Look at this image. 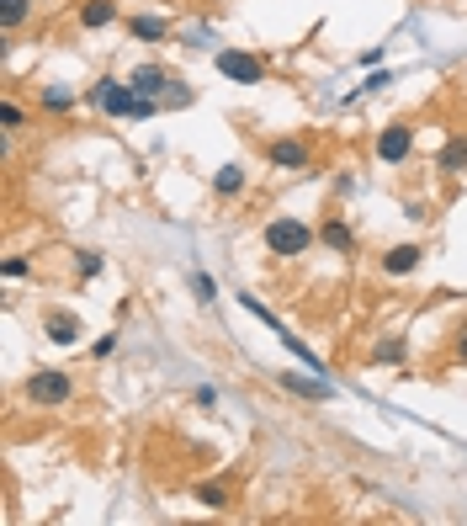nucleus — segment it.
<instances>
[{
    "instance_id": "2eb2a0df",
    "label": "nucleus",
    "mask_w": 467,
    "mask_h": 526,
    "mask_svg": "<svg viewBox=\"0 0 467 526\" xmlns=\"http://www.w3.org/2000/svg\"><path fill=\"white\" fill-rule=\"evenodd\" d=\"M436 165L446 175H463L467 171V133H452L446 144H441V155H436Z\"/></svg>"
},
{
    "instance_id": "ddd939ff",
    "label": "nucleus",
    "mask_w": 467,
    "mask_h": 526,
    "mask_svg": "<svg viewBox=\"0 0 467 526\" xmlns=\"http://www.w3.org/2000/svg\"><path fill=\"white\" fill-rule=\"evenodd\" d=\"M75 102H80V96H75V91H69V85H43V91H38V107H43V112L48 117H64V112H75Z\"/></svg>"
},
{
    "instance_id": "9d476101",
    "label": "nucleus",
    "mask_w": 467,
    "mask_h": 526,
    "mask_svg": "<svg viewBox=\"0 0 467 526\" xmlns=\"http://www.w3.org/2000/svg\"><path fill=\"white\" fill-rule=\"evenodd\" d=\"M319 245L335 250V255H350V250H356V234H350V224L340 218V213H330V218L319 224Z\"/></svg>"
},
{
    "instance_id": "423d86ee",
    "label": "nucleus",
    "mask_w": 467,
    "mask_h": 526,
    "mask_svg": "<svg viewBox=\"0 0 467 526\" xmlns=\"http://www.w3.org/2000/svg\"><path fill=\"white\" fill-rule=\"evenodd\" d=\"M277 383H282L287 394H297V399H308V405H330V399H335V383H324L313 367H308V372H292V367H287Z\"/></svg>"
},
{
    "instance_id": "dca6fc26",
    "label": "nucleus",
    "mask_w": 467,
    "mask_h": 526,
    "mask_svg": "<svg viewBox=\"0 0 467 526\" xmlns=\"http://www.w3.org/2000/svg\"><path fill=\"white\" fill-rule=\"evenodd\" d=\"M244 181H250L244 165H224V171L213 175V192H218V197H239V192H244Z\"/></svg>"
},
{
    "instance_id": "9b49d317",
    "label": "nucleus",
    "mask_w": 467,
    "mask_h": 526,
    "mask_svg": "<svg viewBox=\"0 0 467 526\" xmlns=\"http://www.w3.org/2000/svg\"><path fill=\"white\" fill-rule=\"evenodd\" d=\"M419 261H425L419 245H393V250L383 255V272H388V277H409V272H419Z\"/></svg>"
},
{
    "instance_id": "f3484780",
    "label": "nucleus",
    "mask_w": 467,
    "mask_h": 526,
    "mask_svg": "<svg viewBox=\"0 0 467 526\" xmlns=\"http://www.w3.org/2000/svg\"><path fill=\"white\" fill-rule=\"evenodd\" d=\"M27 16H32V0H0V32H5V38H11Z\"/></svg>"
},
{
    "instance_id": "b1692460",
    "label": "nucleus",
    "mask_w": 467,
    "mask_h": 526,
    "mask_svg": "<svg viewBox=\"0 0 467 526\" xmlns=\"http://www.w3.org/2000/svg\"><path fill=\"white\" fill-rule=\"evenodd\" d=\"M101 266H107V261H101L96 250H80V255H75V272H80L85 282H91V277H101Z\"/></svg>"
},
{
    "instance_id": "a211bd4d",
    "label": "nucleus",
    "mask_w": 467,
    "mask_h": 526,
    "mask_svg": "<svg viewBox=\"0 0 467 526\" xmlns=\"http://www.w3.org/2000/svg\"><path fill=\"white\" fill-rule=\"evenodd\" d=\"M181 43L186 49H213L218 43V27L213 22H191V27H181Z\"/></svg>"
},
{
    "instance_id": "f8f14e48",
    "label": "nucleus",
    "mask_w": 467,
    "mask_h": 526,
    "mask_svg": "<svg viewBox=\"0 0 467 526\" xmlns=\"http://www.w3.org/2000/svg\"><path fill=\"white\" fill-rule=\"evenodd\" d=\"M128 32H133L138 43H165V38H175V27L165 16H128Z\"/></svg>"
},
{
    "instance_id": "6e6552de",
    "label": "nucleus",
    "mask_w": 467,
    "mask_h": 526,
    "mask_svg": "<svg viewBox=\"0 0 467 526\" xmlns=\"http://www.w3.org/2000/svg\"><path fill=\"white\" fill-rule=\"evenodd\" d=\"M266 165H277V171H308L313 165V149L303 138H271L266 144Z\"/></svg>"
},
{
    "instance_id": "aec40b11",
    "label": "nucleus",
    "mask_w": 467,
    "mask_h": 526,
    "mask_svg": "<svg viewBox=\"0 0 467 526\" xmlns=\"http://www.w3.org/2000/svg\"><path fill=\"white\" fill-rule=\"evenodd\" d=\"M277 341H282V346L292 351V361H303V367H313V372H324V361H319V356H313V351L303 346V341H297V335H292V330H277Z\"/></svg>"
},
{
    "instance_id": "1a4fd4ad",
    "label": "nucleus",
    "mask_w": 467,
    "mask_h": 526,
    "mask_svg": "<svg viewBox=\"0 0 467 526\" xmlns=\"http://www.w3.org/2000/svg\"><path fill=\"white\" fill-rule=\"evenodd\" d=\"M43 335L54 341V346H80V314H69V308H48L43 314Z\"/></svg>"
},
{
    "instance_id": "bb28decb",
    "label": "nucleus",
    "mask_w": 467,
    "mask_h": 526,
    "mask_svg": "<svg viewBox=\"0 0 467 526\" xmlns=\"http://www.w3.org/2000/svg\"><path fill=\"white\" fill-rule=\"evenodd\" d=\"M383 85H393V69H383V64H377V69L361 80V91H383Z\"/></svg>"
},
{
    "instance_id": "f03ea898",
    "label": "nucleus",
    "mask_w": 467,
    "mask_h": 526,
    "mask_svg": "<svg viewBox=\"0 0 467 526\" xmlns=\"http://www.w3.org/2000/svg\"><path fill=\"white\" fill-rule=\"evenodd\" d=\"M128 85H133L138 96H149V102L171 107V112L191 107V85H186V80H181L175 69H165V64H138V69L128 75Z\"/></svg>"
},
{
    "instance_id": "7ed1b4c3",
    "label": "nucleus",
    "mask_w": 467,
    "mask_h": 526,
    "mask_svg": "<svg viewBox=\"0 0 467 526\" xmlns=\"http://www.w3.org/2000/svg\"><path fill=\"white\" fill-rule=\"evenodd\" d=\"M313 239H319V229H308L303 218H271V224H266V250H271L277 261H297V255H308Z\"/></svg>"
},
{
    "instance_id": "4be33fe9",
    "label": "nucleus",
    "mask_w": 467,
    "mask_h": 526,
    "mask_svg": "<svg viewBox=\"0 0 467 526\" xmlns=\"http://www.w3.org/2000/svg\"><path fill=\"white\" fill-rule=\"evenodd\" d=\"M197 505H207V511H229V489H224V484H197Z\"/></svg>"
},
{
    "instance_id": "5701e85b",
    "label": "nucleus",
    "mask_w": 467,
    "mask_h": 526,
    "mask_svg": "<svg viewBox=\"0 0 467 526\" xmlns=\"http://www.w3.org/2000/svg\"><path fill=\"white\" fill-rule=\"evenodd\" d=\"M0 122H5V133H16V128L27 122V107H22L16 96H5V102H0Z\"/></svg>"
},
{
    "instance_id": "f257e3e1",
    "label": "nucleus",
    "mask_w": 467,
    "mask_h": 526,
    "mask_svg": "<svg viewBox=\"0 0 467 526\" xmlns=\"http://www.w3.org/2000/svg\"><path fill=\"white\" fill-rule=\"evenodd\" d=\"M91 107L101 117H112V122H149V117L160 112V102H149V96H138L128 80H117V75H101L96 85H91Z\"/></svg>"
},
{
    "instance_id": "412c9836",
    "label": "nucleus",
    "mask_w": 467,
    "mask_h": 526,
    "mask_svg": "<svg viewBox=\"0 0 467 526\" xmlns=\"http://www.w3.org/2000/svg\"><path fill=\"white\" fill-rule=\"evenodd\" d=\"M239 308H244L250 319H260V325H271V330H287V325H282V319H277V314H271V308H266L260 298H250V292H239Z\"/></svg>"
},
{
    "instance_id": "cd10ccee",
    "label": "nucleus",
    "mask_w": 467,
    "mask_h": 526,
    "mask_svg": "<svg viewBox=\"0 0 467 526\" xmlns=\"http://www.w3.org/2000/svg\"><path fill=\"white\" fill-rule=\"evenodd\" d=\"M112 351H117V335H96V346H91V356H96V361H107Z\"/></svg>"
},
{
    "instance_id": "20e7f679",
    "label": "nucleus",
    "mask_w": 467,
    "mask_h": 526,
    "mask_svg": "<svg viewBox=\"0 0 467 526\" xmlns=\"http://www.w3.org/2000/svg\"><path fill=\"white\" fill-rule=\"evenodd\" d=\"M22 388H27V399H32V405H43V409H58V405H69V399H75V378H69V372H58V367H38Z\"/></svg>"
},
{
    "instance_id": "c85d7f7f",
    "label": "nucleus",
    "mask_w": 467,
    "mask_h": 526,
    "mask_svg": "<svg viewBox=\"0 0 467 526\" xmlns=\"http://www.w3.org/2000/svg\"><path fill=\"white\" fill-rule=\"evenodd\" d=\"M191 399H197V409H218V388H207V383H202Z\"/></svg>"
},
{
    "instance_id": "a878e982",
    "label": "nucleus",
    "mask_w": 467,
    "mask_h": 526,
    "mask_svg": "<svg viewBox=\"0 0 467 526\" xmlns=\"http://www.w3.org/2000/svg\"><path fill=\"white\" fill-rule=\"evenodd\" d=\"M0 277H5V282L27 277V255H5V261H0Z\"/></svg>"
},
{
    "instance_id": "c756f323",
    "label": "nucleus",
    "mask_w": 467,
    "mask_h": 526,
    "mask_svg": "<svg viewBox=\"0 0 467 526\" xmlns=\"http://www.w3.org/2000/svg\"><path fill=\"white\" fill-rule=\"evenodd\" d=\"M452 351H457V361L467 367V330H457V341H452Z\"/></svg>"
},
{
    "instance_id": "4468645a",
    "label": "nucleus",
    "mask_w": 467,
    "mask_h": 526,
    "mask_svg": "<svg viewBox=\"0 0 467 526\" xmlns=\"http://www.w3.org/2000/svg\"><path fill=\"white\" fill-rule=\"evenodd\" d=\"M117 22V0H85L80 5V27L85 32H101V27H112Z\"/></svg>"
},
{
    "instance_id": "6ab92c4d",
    "label": "nucleus",
    "mask_w": 467,
    "mask_h": 526,
    "mask_svg": "<svg viewBox=\"0 0 467 526\" xmlns=\"http://www.w3.org/2000/svg\"><path fill=\"white\" fill-rule=\"evenodd\" d=\"M404 356H409L404 335H388V341H377V346H372V361H383V367H399Z\"/></svg>"
},
{
    "instance_id": "393cba45",
    "label": "nucleus",
    "mask_w": 467,
    "mask_h": 526,
    "mask_svg": "<svg viewBox=\"0 0 467 526\" xmlns=\"http://www.w3.org/2000/svg\"><path fill=\"white\" fill-rule=\"evenodd\" d=\"M191 292H197L202 303H213V298H218V282H213L207 272H197V277H191Z\"/></svg>"
},
{
    "instance_id": "39448f33",
    "label": "nucleus",
    "mask_w": 467,
    "mask_h": 526,
    "mask_svg": "<svg viewBox=\"0 0 467 526\" xmlns=\"http://www.w3.org/2000/svg\"><path fill=\"white\" fill-rule=\"evenodd\" d=\"M213 64H218V75L234 80V85H260V80H266V58L250 54V49H218Z\"/></svg>"
},
{
    "instance_id": "0eeeda50",
    "label": "nucleus",
    "mask_w": 467,
    "mask_h": 526,
    "mask_svg": "<svg viewBox=\"0 0 467 526\" xmlns=\"http://www.w3.org/2000/svg\"><path fill=\"white\" fill-rule=\"evenodd\" d=\"M409 155H414V128H409V122H388V128L377 133V160H383V165H404Z\"/></svg>"
}]
</instances>
